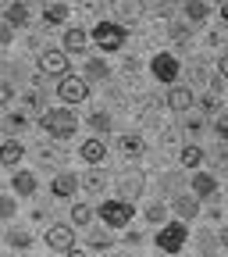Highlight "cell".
I'll use <instances>...</instances> for the list:
<instances>
[{"label": "cell", "instance_id": "1", "mask_svg": "<svg viewBox=\"0 0 228 257\" xmlns=\"http://www.w3.org/2000/svg\"><path fill=\"white\" fill-rule=\"evenodd\" d=\"M40 125H43V133H47L50 140H72L75 128H79V118H75V111H68V107H50V111L40 114Z\"/></svg>", "mask_w": 228, "mask_h": 257}, {"label": "cell", "instance_id": "2", "mask_svg": "<svg viewBox=\"0 0 228 257\" xmlns=\"http://www.w3.org/2000/svg\"><path fill=\"white\" fill-rule=\"evenodd\" d=\"M89 40L100 47V50H107V54H114V50H121L125 47V40H128V29L121 25V22H96L93 25V32H89Z\"/></svg>", "mask_w": 228, "mask_h": 257}, {"label": "cell", "instance_id": "3", "mask_svg": "<svg viewBox=\"0 0 228 257\" xmlns=\"http://www.w3.org/2000/svg\"><path fill=\"white\" fill-rule=\"evenodd\" d=\"M132 204L128 200H104L100 204V221L107 225V229H125L128 221H132Z\"/></svg>", "mask_w": 228, "mask_h": 257}, {"label": "cell", "instance_id": "4", "mask_svg": "<svg viewBox=\"0 0 228 257\" xmlns=\"http://www.w3.org/2000/svg\"><path fill=\"white\" fill-rule=\"evenodd\" d=\"M185 239H189L185 221H171V225H164V229L157 232V246L164 250V253H178L185 246Z\"/></svg>", "mask_w": 228, "mask_h": 257}, {"label": "cell", "instance_id": "5", "mask_svg": "<svg viewBox=\"0 0 228 257\" xmlns=\"http://www.w3.org/2000/svg\"><path fill=\"white\" fill-rule=\"evenodd\" d=\"M150 72H153L157 82L175 86V79H178V72H182V64H178V57H171V54H157V57L150 61Z\"/></svg>", "mask_w": 228, "mask_h": 257}, {"label": "cell", "instance_id": "6", "mask_svg": "<svg viewBox=\"0 0 228 257\" xmlns=\"http://www.w3.org/2000/svg\"><path fill=\"white\" fill-rule=\"evenodd\" d=\"M57 96H61L64 104H82L86 96H89V82L79 79V75H64L57 82Z\"/></svg>", "mask_w": 228, "mask_h": 257}, {"label": "cell", "instance_id": "7", "mask_svg": "<svg viewBox=\"0 0 228 257\" xmlns=\"http://www.w3.org/2000/svg\"><path fill=\"white\" fill-rule=\"evenodd\" d=\"M40 72L43 75H72L68 72V54H64V50H57V47H50V50H43L40 54Z\"/></svg>", "mask_w": 228, "mask_h": 257}, {"label": "cell", "instance_id": "8", "mask_svg": "<svg viewBox=\"0 0 228 257\" xmlns=\"http://www.w3.org/2000/svg\"><path fill=\"white\" fill-rule=\"evenodd\" d=\"M47 246L57 250V253H68L75 246V232H72V225H50L47 229Z\"/></svg>", "mask_w": 228, "mask_h": 257}, {"label": "cell", "instance_id": "9", "mask_svg": "<svg viewBox=\"0 0 228 257\" xmlns=\"http://www.w3.org/2000/svg\"><path fill=\"white\" fill-rule=\"evenodd\" d=\"M171 111H178V114H185L192 104H196V96H192V89L189 86H168V100H164Z\"/></svg>", "mask_w": 228, "mask_h": 257}, {"label": "cell", "instance_id": "10", "mask_svg": "<svg viewBox=\"0 0 228 257\" xmlns=\"http://www.w3.org/2000/svg\"><path fill=\"white\" fill-rule=\"evenodd\" d=\"M75 189H79V175H75V172H57V175H54V182H50V193H54L57 200L72 197Z\"/></svg>", "mask_w": 228, "mask_h": 257}, {"label": "cell", "instance_id": "11", "mask_svg": "<svg viewBox=\"0 0 228 257\" xmlns=\"http://www.w3.org/2000/svg\"><path fill=\"white\" fill-rule=\"evenodd\" d=\"M189 189H192V197H196V200H210L214 193H217V179H214L210 172H196Z\"/></svg>", "mask_w": 228, "mask_h": 257}, {"label": "cell", "instance_id": "12", "mask_svg": "<svg viewBox=\"0 0 228 257\" xmlns=\"http://www.w3.org/2000/svg\"><path fill=\"white\" fill-rule=\"evenodd\" d=\"M64 54H86L89 50V32L86 29H68L64 32V40H61Z\"/></svg>", "mask_w": 228, "mask_h": 257}, {"label": "cell", "instance_id": "13", "mask_svg": "<svg viewBox=\"0 0 228 257\" xmlns=\"http://www.w3.org/2000/svg\"><path fill=\"white\" fill-rule=\"evenodd\" d=\"M114 15L121 18V25H132L143 15V0H114Z\"/></svg>", "mask_w": 228, "mask_h": 257}, {"label": "cell", "instance_id": "14", "mask_svg": "<svg viewBox=\"0 0 228 257\" xmlns=\"http://www.w3.org/2000/svg\"><path fill=\"white\" fill-rule=\"evenodd\" d=\"M22 157H25V147H22L18 140H8V143H0V168H15Z\"/></svg>", "mask_w": 228, "mask_h": 257}, {"label": "cell", "instance_id": "15", "mask_svg": "<svg viewBox=\"0 0 228 257\" xmlns=\"http://www.w3.org/2000/svg\"><path fill=\"white\" fill-rule=\"evenodd\" d=\"M104 154H107V143H104V140H86V143L79 147V157L86 161V165H100Z\"/></svg>", "mask_w": 228, "mask_h": 257}, {"label": "cell", "instance_id": "16", "mask_svg": "<svg viewBox=\"0 0 228 257\" xmlns=\"http://www.w3.org/2000/svg\"><path fill=\"white\" fill-rule=\"evenodd\" d=\"M4 22H8L11 29H25V25H29V4H22V0L8 4V11H4Z\"/></svg>", "mask_w": 228, "mask_h": 257}, {"label": "cell", "instance_id": "17", "mask_svg": "<svg viewBox=\"0 0 228 257\" xmlns=\"http://www.w3.org/2000/svg\"><path fill=\"white\" fill-rule=\"evenodd\" d=\"M118 150H121L125 157H143L146 143H143V136H139V133H125V136L118 140Z\"/></svg>", "mask_w": 228, "mask_h": 257}, {"label": "cell", "instance_id": "18", "mask_svg": "<svg viewBox=\"0 0 228 257\" xmlns=\"http://www.w3.org/2000/svg\"><path fill=\"white\" fill-rule=\"evenodd\" d=\"M79 186H82L86 193H104V189H107V172H100V168H89V172L79 179Z\"/></svg>", "mask_w": 228, "mask_h": 257}, {"label": "cell", "instance_id": "19", "mask_svg": "<svg viewBox=\"0 0 228 257\" xmlns=\"http://www.w3.org/2000/svg\"><path fill=\"white\" fill-rule=\"evenodd\" d=\"M11 186H15V193H18V197H32L40 182H36V175H32V172H15Z\"/></svg>", "mask_w": 228, "mask_h": 257}, {"label": "cell", "instance_id": "20", "mask_svg": "<svg viewBox=\"0 0 228 257\" xmlns=\"http://www.w3.org/2000/svg\"><path fill=\"white\" fill-rule=\"evenodd\" d=\"M178 165H182V168H200V165H203V147H196V143L182 147V154H178Z\"/></svg>", "mask_w": 228, "mask_h": 257}, {"label": "cell", "instance_id": "21", "mask_svg": "<svg viewBox=\"0 0 228 257\" xmlns=\"http://www.w3.org/2000/svg\"><path fill=\"white\" fill-rule=\"evenodd\" d=\"M171 211H175L178 218H196V214H200V200H196V197H175Z\"/></svg>", "mask_w": 228, "mask_h": 257}, {"label": "cell", "instance_id": "22", "mask_svg": "<svg viewBox=\"0 0 228 257\" xmlns=\"http://www.w3.org/2000/svg\"><path fill=\"white\" fill-rule=\"evenodd\" d=\"M185 15H189V22H207V15H210V4L207 0H185Z\"/></svg>", "mask_w": 228, "mask_h": 257}, {"label": "cell", "instance_id": "23", "mask_svg": "<svg viewBox=\"0 0 228 257\" xmlns=\"http://www.w3.org/2000/svg\"><path fill=\"white\" fill-rule=\"evenodd\" d=\"M111 75V68H107V64L100 61V57H89L86 61V79H93V82H104Z\"/></svg>", "mask_w": 228, "mask_h": 257}, {"label": "cell", "instance_id": "24", "mask_svg": "<svg viewBox=\"0 0 228 257\" xmlns=\"http://www.w3.org/2000/svg\"><path fill=\"white\" fill-rule=\"evenodd\" d=\"M43 22L47 25H64V22H68V4H47Z\"/></svg>", "mask_w": 228, "mask_h": 257}, {"label": "cell", "instance_id": "25", "mask_svg": "<svg viewBox=\"0 0 228 257\" xmlns=\"http://www.w3.org/2000/svg\"><path fill=\"white\" fill-rule=\"evenodd\" d=\"M72 221L82 225V229H89V225H93V207L89 204H75L72 207Z\"/></svg>", "mask_w": 228, "mask_h": 257}, {"label": "cell", "instance_id": "26", "mask_svg": "<svg viewBox=\"0 0 228 257\" xmlns=\"http://www.w3.org/2000/svg\"><path fill=\"white\" fill-rule=\"evenodd\" d=\"M86 121H89V128H96V133H111V114L107 111H93Z\"/></svg>", "mask_w": 228, "mask_h": 257}, {"label": "cell", "instance_id": "27", "mask_svg": "<svg viewBox=\"0 0 228 257\" xmlns=\"http://www.w3.org/2000/svg\"><path fill=\"white\" fill-rule=\"evenodd\" d=\"M8 243H11L15 250H25V246H32V232H25V229H11V232H8Z\"/></svg>", "mask_w": 228, "mask_h": 257}, {"label": "cell", "instance_id": "28", "mask_svg": "<svg viewBox=\"0 0 228 257\" xmlns=\"http://www.w3.org/2000/svg\"><path fill=\"white\" fill-rule=\"evenodd\" d=\"M164 218H168V211L160 207V204H150V207H146V221H150V225H160Z\"/></svg>", "mask_w": 228, "mask_h": 257}, {"label": "cell", "instance_id": "29", "mask_svg": "<svg viewBox=\"0 0 228 257\" xmlns=\"http://www.w3.org/2000/svg\"><path fill=\"white\" fill-rule=\"evenodd\" d=\"M15 211H18L15 197H0V218H15Z\"/></svg>", "mask_w": 228, "mask_h": 257}, {"label": "cell", "instance_id": "30", "mask_svg": "<svg viewBox=\"0 0 228 257\" xmlns=\"http://www.w3.org/2000/svg\"><path fill=\"white\" fill-rule=\"evenodd\" d=\"M185 133H189V136H200V133H203V118H196V114L185 118Z\"/></svg>", "mask_w": 228, "mask_h": 257}, {"label": "cell", "instance_id": "31", "mask_svg": "<svg viewBox=\"0 0 228 257\" xmlns=\"http://www.w3.org/2000/svg\"><path fill=\"white\" fill-rule=\"evenodd\" d=\"M217 107H221V104H217V96H214V93H207L203 100H200V111H207V114H217Z\"/></svg>", "mask_w": 228, "mask_h": 257}, {"label": "cell", "instance_id": "32", "mask_svg": "<svg viewBox=\"0 0 228 257\" xmlns=\"http://www.w3.org/2000/svg\"><path fill=\"white\" fill-rule=\"evenodd\" d=\"M22 104H25V114H36L40 111V93H25Z\"/></svg>", "mask_w": 228, "mask_h": 257}, {"label": "cell", "instance_id": "33", "mask_svg": "<svg viewBox=\"0 0 228 257\" xmlns=\"http://www.w3.org/2000/svg\"><path fill=\"white\" fill-rule=\"evenodd\" d=\"M214 128H217L221 143H228V111H224V114H217V125H214Z\"/></svg>", "mask_w": 228, "mask_h": 257}, {"label": "cell", "instance_id": "34", "mask_svg": "<svg viewBox=\"0 0 228 257\" xmlns=\"http://www.w3.org/2000/svg\"><path fill=\"white\" fill-rule=\"evenodd\" d=\"M11 40H15V29H11L8 22H0V47H8Z\"/></svg>", "mask_w": 228, "mask_h": 257}, {"label": "cell", "instance_id": "35", "mask_svg": "<svg viewBox=\"0 0 228 257\" xmlns=\"http://www.w3.org/2000/svg\"><path fill=\"white\" fill-rule=\"evenodd\" d=\"M11 96H15V89H11L8 82H0V111H4V107L11 104Z\"/></svg>", "mask_w": 228, "mask_h": 257}, {"label": "cell", "instance_id": "36", "mask_svg": "<svg viewBox=\"0 0 228 257\" xmlns=\"http://www.w3.org/2000/svg\"><path fill=\"white\" fill-rule=\"evenodd\" d=\"M107 246H111L107 232H93V250H107Z\"/></svg>", "mask_w": 228, "mask_h": 257}, {"label": "cell", "instance_id": "37", "mask_svg": "<svg viewBox=\"0 0 228 257\" xmlns=\"http://www.w3.org/2000/svg\"><path fill=\"white\" fill-rule=\"evenodd\" d=\"M40 165H54V161H57V154H54V147H40Z\"/></svg>", "mask_w": 228, "mask_h": 257}, {"label": "cell", "instance_id": "38", "mask_svg": "<svg viewBox=\"0 0 228 257\" xmlns=\"http://www.w3.org/2000/svg\"><path fill=\"white\" fill-rule=\"evenodd\" d=\"M171 36H175V40H189V29H185L182 22H175V25H171Z\"/></svg>", "mask_w": 228, "mask_h": 257}, {"label": "cell", "instance_id": "39", "mask_svg": "<svg viewBox=\"0 0 228 257\" xmlns=\"http://www.w3.org/2000/svg\"><path fill=\"white\" fill-rule=\"evenodd\" d=\"M200 243H203V246H200L203 253H210V250H214V236H210V232H200Z\"/></svg>", "mask_w": 228, "mask_h": 257}, {"label": "cell", "instance_id": "40", "mask_svg": "<svg viewBox=\"0 0 228 257\" xmlns=\"http://www.w3.org/2000/svg\"><path fill=\"white\" fill-rule=\"evenodd\" d=\"M217 165H221V168H228V143H221V147H217Z\"/></svg>", "mask_w": 228, "mask_h": 257}, {"label": "cell", "instance_id": "41", "mask_svg": "<svg viewBox=\"0 0 228 257\" xmlns=\"http://www.w3.org/2000/svg\"><path fill=\"white\" fill-rule=\"evenodd\" d=\"M217 75H224V79H228V54H221V57H217Z\"/></svg>", "mask_w": 228, "mask_h": 257}, {"label": "cell", "instance_id": "42", "mask_svg": "<svg viewBox=\"0 0 228 257\" xmlns=\"http://www.w3.org/2000/svg\"><path fill=\"white\" fill-rule=\"evenodd\" d=\"M221 22L228 25V0H224V4H221Z\"/></svg>", "mask_w": 228, "mask_h": 257}, {"label": "cell", "instance_id": "43", "mask_svg": "<svg viewBox=\"0 0 228 257\" xmlns=\"http://www.w3.org/2000/svg\"><path fill=\"white\" fill-rule=\"evenodd\" d=\"M217 239H221V246H228V225L221 229V236H217Z\"/></svg>", "mask_w": 228, "mask_h": 257}, {"label": "cell", "instance_id": "44", "mask_svg": "<svg viewBox=\"0 0 228 257\" xmlns=\"http://www.w3.org/2000/svg\"><path fill=\"white\" fill-rule=\"evenodd\" d=\"M64 257H86L82 250H68V253H64Z\"/></svg>", "mask_w": 228, "mask_h": 257}, {"label": "cell", "instance_id": "45", "mask_svg": "<svg viewBox=\"0 0 228 257\" xmlns=\"http://www.w3.org/2000/svg\"><path fill=\"white\" fill-rule=\"evenodd\" d=\"M4 4H15V0H4Z\"/></svg>", "mask_w": 228, "mask_h": 257}]
</instances>
